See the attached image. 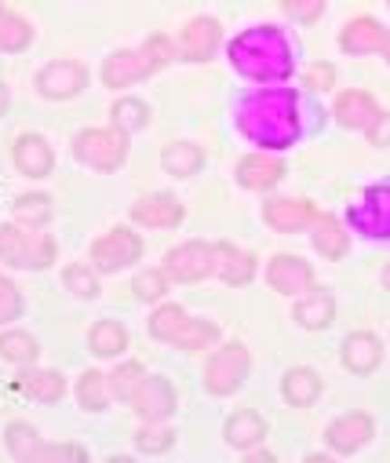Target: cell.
<instances>
[{
  "label": "cell",
  "mask_w": 390,
  "mask_h": 463,
  "mask_svg": "<svg viewBox=\"0 0 390 463\" xmlns=\"http://www.w3.org/2000/svg\"><path fill=\"white\" fill-rule=\"evenodd\" d=\"M241 132L263 150H285L300 139V91L267 88L241 106Z\"/></svg>",
  "instance_id": "cell-1"
},
{
  "label": "cell",
  "mask_w": 390,
  "mask_h": 463,
  "mask_svg": "<svg viewBox=\"0 0 390 463\" xmlns=\"http://www.w3.org/2000/svg\"><path fill=\"white\" fill-rule=\"evenodd\" d=\"M230 62L241 77L259 80V84H274L285 80L292 73V52L289 41L281 37V30L274 26H255L241 37H233L230 44Z\"/></svg>",
  "instance_id": "cell-2"
},
{
  "label": "cell",
  "mask_w": 390,
  "mask_h": 463,
  "mask_svg": "<svg viewBox=\"0 0 390 463\" xmlns=\"http://www.w3.org/2000/svg\"><path fill=\"white\" fill-rule=\"evenodd\" d=\"M55 260V241L41 230H26V222H5L0 226V263L41 270Z\"/></svg>",
  "instance_id": "cell-3"
},
{
  "label": "cell",
  "mask_w": 390,
  "mask_h": 463,
  "mask_svg": "<svg viewBox=\"0 0 390 463\" xmlns=\"http://www.w3.org/2000/svg\"><path fill=\"white\" fill-rule=\"evenodd\" d=\"M73 154H77V161H84L95 172H113L128 157V132H120V128H84L73 139Z\"/></svg>",
  "instance_id": "cell-4"
},
{
  "label": "cell",
  "mask_w": 390,
  "mask_h": 463,
  "mask_svg": "<svg viewBox=\"0 0 390 463\" xmlns=\"http://www.w3.org/2000/svg\"><path fill=\"white\" fill-rule=\"evenodd\" d=\"M248 369H252V358H248V351H244V343H226V346H219L215 358H212L208 369H205L208 391L219 394V398L233 394V391L244 383Z\"/></svg>",
  "instance_id": "cell-5"
},
{
  "label": "cell",
  "mask_w": 390,
  "mask_h": 463,
  "mask_svg": "<svg viewBox=\"0 0 390 463\" xmlns=\"http://www.w3.org/2000/svg\"><path fill=\"white\" fill-rule=\"evenodd\" d=\"M143 256V241L139 234H132L128 226H113L109 234H102L95 245H91V263L102 270V274H113L128 263H136Z\"/></svg>",
  "instance_id": "cell-6"
},
{
  "label": "cell",
  "mask_w": 390,
  "mask_h": 463,
  "mask_svg": "<svg viewBox=\"0 0 390 463\" xmlns=\"http://www.w3.org/2000/svg\"><path fill=\"white\" fill-rule=\"evenodd\" d=\"M350 222L368 238H390V186L365 190L361 204L350 208Z\"/></svg>",
  "instance_id": "cell-7"
},
{
  "label": "cell",
  "mask_w": 390,
  "mask_h": 463,
  "mask_svg": "<svg viewBox=\"0 0 390 463\" xmlns=\"http://www.w3.org/2000/svg\"><path fill=\"white\" fill-rule=\"evenodd\" d=\"M165 274H168L172 281H183V285L208 278V274H212V245H205V241H186V245L172 249L168 260H165Z\"/></svg>",
  "instance_id": "cell-8"
},
{
  "label": "cell",
  "mask_w": 390,
  "mask_h": 463,
  "mask_svg": "<svg viewBox=\"0 0 390 463\" xmlns=\"http://www.w3.org/2000/svg\"><path fill=\"white\" fill-rule=\"evenodd\" d=\"M267 281L285 296H307L314 288V270L300 256H274L267 267Z\"/></svg>",
  "instance_id": "cell-9"
},
{
  "label": "cell",
  "mask_w": 390,
  "mask_h": 463,
  "mask_svg": "<svg viewBox=\"0 0 390 463\" xmlns=\"http://www.w3.org/2000/svg\"><path fill=\"white\" fill-rule=\"evenodd\" d=\"M132 405H136V412H139L143 420L157 423V420L172 416V409H176V391H172V383H168L165 376H143L139 391L132 394Z\"/></svg>",
  "instance_id": "cell-10"
},
{
  "label": "cell",
  "mask_w": 390,
  "mask_h": 463,
  "mask_svg": "<svg viewBox=\"0 0 390 463\" xmlns=\"http://www.w3.org/2000/svg\"><path fill=\"white\" fill-rule=\"evenodd\" d=\"M84 80H88L84 66H77L70 59H59V62H52V66H44L37 73V88L48 99H70V95H77L84 88Z\"/></svg>",
  "instance_id": "cell-11"
},
{
  "label": "cell",
  "mask_w": 390,
  "mask_h": 463,
  "mask_svg": "<svg viewBox=\"0 0 390 463\" xmlns=\"http://www.w3.org/2000/svg\"><path fill=\"white\" fill-rule=\"evenodd\" d=\"M154 66L147 59V52H113L102 66V80L106 88H128V84H136L143 77H150Z\"/></svg>",
  "instance_id": "cell-12"
},
{
  "label": "cell",
  "mask_w": 390,
  "mask_h": 463,
  "mask_svg": "<svg viewBox=\"0 0 390 463\" xmlns=\"http://www.w3.org/2000/svg\"><path fill=\"white\" fill-rule=\"evenodd\" d=\"M314 215H318V208L310 201H296V197H278V201H267V208H263V219L274 230H281V234H296V230L310 226Z\"/></svg>",
  "instance_id": "cell-13"
},
{
  "label": "cell",
  "mask_w": 390,
  "mask_h": 463,
  "mask_svg": "<svg viewBox=\"0 0 390 463\" xmlns=\"http://www.w3.org/2000/svg\"><path fill=\"white\" fill-rule=\"evenodd\" d=\"M212 274L223 278L226 285H244V281H252L255 263H252V256L241 252L237 245L219 241V245H212Z\"/></svg>",
  "instance_id": "cell-14"
},
{
  "label": "cell",
  "mask_w": 390,
  "mask_h": 463,
  "mask_svg": "<svg viewBox=\"0 0 390 463\" xmlns=\"http://www.w3.org/2000/svg\"><path fill=\"white\" fill-rule=\"evenodd\" d=\"M179 44H183V59H190V62L212 59L215 55V44H219V23L215 19H205V15L201 19H190L183 26Z\"/></svg>",
  "instance_id": "cell-15"
},
{
  "label": "cell",
  "mask_w": 390,
  "mask_h": 463,
  "mask_svg": "<svg viewBox=\"0 0 390 463\" xmlns=\"http://www.w3.org/2000/svg\"><path fill=\"white\" fill-rule=\"evenodd\" d=\"M132 219L143 222V226L168 230V226H179L183 222V204L172 194H150V197H143V201L132 204Z\"/></svg>",
  "instance_id": "cell-16"
},
{
  "label": "cell",
  "mask_w": 390,
  "mask_h": 463,
  "mask_svg": "<svg viewBox=\"0 0 390 463\" xmlns=\"http://www.w3.org/2000/svg\"><path fill=\"white\" fill-rule=\"evenodd\" d=\"M376 118H379L376 99H372L368 91H361V88L343 91V95L336 99V121H339L343 128H368Z\"/></svg>",
  "instance_id": "cell-17"
},
{
  "label": "cell",
  "mask_w": 390,
  "mask_h": 463,
  "mask_svg": "<svg viewBox=\"0 0 390 463\" xmlns=\"http://www.w3.org/2000/svg\"><path fill=\"white\" fill-rule=\"evenodd\" d=\"M12 157H15L19 172L30 175V179H44L52 172V165H55V154L41 136H23L15 143V150H12Z\"/></svg>",
  "instance_id": "cell-18"
},
{
  "label": "cell",
  "mask_w": 390,
  "mask_h": 463,
  "mask_svg": "<svg viewBox=\"0 0 390 463\" xmlns=\"http://www.w3.org/2000/svg\"><path fill=\"white\" fill-rule=\"evenodd\" d=\"M328 445L336 449V452H354V449H361L368 438H372V420L365 416V412H347V416H339L332 427H328Z\"/></svg>",
  "instance_id": "cell-19"
},
{
  "label": "cell",
  "mask_w": 390,
  "mask_h": 463,
  "mask_svg": "<svg viewBox=\"0 0 390 463\" xmlns=\"http://www.w3.org/2000/svg\"><path fill=\"white\" fill-rule=\"evenodd\" d=\"M379 358H383V351H379V339H376L372 332H354V335H347V343H343V365H347L350 373L368 376V373L379 365Z\"/></svg>",
  "instance_id": "cell-20"
},
{
  "label": "cell",
  "mask_w": 390,
  "mask_h": 463,
  "mask_svg": "<svg viewBox=\"0 0 390 463\" xmlns=\"http://www.w3.org/2000/svg\"><path fill=\"white\" fill-rule=\"evenodd\" d=\"M281 175H285V165L267 157V154H252L237 165V183L248 186V190H271Z\"/></svg>",
  "instance_id": "cell-21"
},
{
  "label": "cell",
  "mask_w": 390,
  "mask_h": 463,
  "mask_svg": "<svg viewBox=\"0 0 390 463\" xmlns=\"http://www.w3.org/2000/svg\"><path fill=\"white\" fill-rule=\"evenodd\" d=\"M383 26L376 23V19H350L347 26H343V37H339V44H343V52H350V55H368V52H379L383 48Z\"/></svg>",
  "instance_id": "cell-22"
},
{
  "label": "cell",
  "mask_w": 390,
  "mask_h": 463,
  "mask_svg": "<svg viewBox=\"0 0 390 463\" xmlns=\"http://www.w3.org/2000/svg\"><path fill=\"white\" fill-rule=\"evenodd\" d=\"M314 249L325 256V260H343L350 241H347V230L339 226V219L332 215H314Z\"/></svg>",
  "instance_id": "cell-23"
},
{
  "label": "cell",
  "mask_w": 390,
  "mask_h": 463,
  "mask_svg": "<svg viewBox=\"0 0 390 463\" xmlns=\"http://www.w3.org/2000/svg\"><path fill=\"white\" fill-rule=\"evenodd\" d=\"M263 438H267V423H263V416H259V412L241 409V412L230 416V423H226V441H230L233 449H252V445H259Z\"/></svg>",
  "instance_id": "cell-24"
},
{
  "label": "cell",
  "mask_w": 390,
  "mask_h": 463,
  "mask_svg": "<svg viewBox=\"0 0 390 463\" xmlns=\"http://www.w3.org/2000/svg\"><path fill=\"white\" fill-rule=\"evenodd\" d=\"M190 314L183 310V307H161V310H154V317H150V335L154 339H161V343H183V335H186V328H190Z\"/></svg>",
  "instance_id": "cell-25"
},
{
  "label": "cell",
  "mask_w": 390,
  "mask_h": 463,
  "mask_svg": "<svg viewBox=\"0 0 390 463\" xmlns=\"http://www.w3.org/2000/svg\"><path fill=\"white\" fill-rule=\"evenodd\" d=\"M281 394L289 405H314L318 394H321V380L314 369H289L285 373V383H281Z\"/></svg>",
  "instance_id": "cell-26"
},
{
  "label": "cell",
  "mask_w": 390,
  "mask_h": 463,
  "mask_svg": "<svg viewBox=\"0 0 390 463\" xmlns=\"http://www.w3.org/2000/svg\"><path fill=\"white\" fill-rule=\"evenodd\" d=\"M161 165H165V172H168V175L186 179V175H197V172H201L205 154H201V146H197V143H172V146H165Z\"/></svg>",
  "instance_id": "cell-27"
},
{
  "label": "cell",
  "mask_w": 390,
  "mask_h": 463,
  "mask_svg": "<svg viewBox=\"0 0 390 463\" xmlns=\"http://www.w3.org/2000/svg\"><path fill=\"white\" fill-rule=\"evenodd\" d=\"M19 391L26 398H37V402H59L66 394V380L59 373H52V369H41V373H26L19 380Z\"/></svg>",
  "instance_id": "cell-28"
},
{
  "label": "cell",
  "mask_w": 390,
  "mask_h": 463,
  "mask_svg": "<svg viewBox=\"0 0 390 463\" xmlns=\"http://www.w3.org/2000/svg\"><path fill=\"white\" fill-rule=\"evenodd\" d=\"M296 321H300L303 328H325V325L332 321V296L321 292V288H310V292L303 296V303L296 307Z\"/></svg>",
  "instance_id": "cell-29"
},
{
  "label": "cell",
  "mask_w": 390,
  "mask_h": 463,
  "mask_svg": "<svg viewBox=\"0 0 390 463\" xmlns=\"http://www.w3.org/2000/svg\"><path fill=\"white\" fill-rule=\"evenodd\" d=\"M124 346H128V332H124L120 321H99V325L91 328V354L113 358V354L124 351Z\"/></svg>",
  "instance_id": "cell-30"
},
{
  "label": "cell",
  "mask_w": 390,
  "mask_h": 463,
  "mask_svg": "<svg viewBox=\"0 0 390 463\" xmlns=\"http://www.w3.org/2000/svg\"><path fill=\"white\" fill-rule=\"evenodd\" d=\"M147 118H150V109H147L143 99H120V102H113V128H120L128 136L139 132L147 125Z\"/></svg>",
  "instance_id": "cell-31"
},
{
  "label": "cell",
  "mask_w": 390,
  "mask_h": 463,
  "mask_svg": "<svg viewBox=\"0 0 390 463\" xmlns=\"http://www.w3.org/2000/svg\"><path fill=\"white\" fill-rule=\"evenodd\" d=\"M37 351H41V346H37V339L30 332H5V335H0V354H5L8 362H15V365L33 362Z\"/></svg>",
  "instance_id": "cell-32"
},
{
  "label": "cell",
  "mask_w": 390,
  "mask_h": 463,
  "mask_svg": "<svg viewBox=\"0 0 390 463\" xmlns=\"http://www.w3.org/2000/svg\"><path fill=\"white\" fill-rule=\"evenodd\" d=\"M106 383H109V394H113V398L132 402V394H136V391H139V383H143V365H139V362L117 365V369H113V376H106Z\"/></svg>",
  "instance_id": "cell-33"
},
{
  "label": "cell",
  "mask_w": 390,
  "mask_h": 463,
  "mask_svg": "<svg viewBox=\"0 0 390 463\" xmlns=\"http://www.w3.org/2000/svg\"><path fill=\"white\" fill-rule=\"evenodd\" d=\"M30 41H33V30L19 15L0 12V48H5V52H23Z\"/></svg>",
  "instance_id": "cell-34"
},
{
  "label": "cell",
  "mask_w": 390,
  "mask_h": 463,
  "mask_svg": "<svg viewBox=\"0 0 390 463\" xmlns=\"http://www.w3.org/2000/svg\"><path fill=\"white\" fill-rule=\"evenodd\" d=\"M77 398L88 412H102L106 409V376L102 373H84L77 383Z\"/></svg>",
  "instance_id": "cell-35"
},
{
  "label": "cell",
  "mask_w": 390,
  "mask_h": 463,
  "mask_svg": "<svg viewBox=\"0 0 390 463\" xmlns=\"http://www.w3.org/2000/svg\"><path fill=\"white\" fill-rule=\"evenodd\" d=\"M48 215H52V201L44 194H23L15 201V219L26 222V226H41Z\"/></svg>",
  "instance_id": "cell-36"
},
{
  "label": "cell",
  "mask_w": 390,
  "mask_h": 463,
  "mask_svg": "<svg viewBox=\"0 0 390 463\" xmlns=\"http://www.w3.org/2000/svg\"><path fill=\"white\" fill-rule=\"evenodd\" d=\"M37 445H41V434H37L30 423H12V427H8V452H12V456L33 459Z\"/></svg>",
  "instance_id": "cell-37"
},
{
  "label": "cell",
  "mask_w": 390,
  "mask_h": 463,
  "mask_svg": "<svg viewBox=\"0 0 390 463\" xmlns=\"http://www.w3.org/2000/svg\"><path fill=\"white\" fill-rule=\"evenodd\" d=\"M132 288H136V296H139L143 303H157V299L168 292V274H165V270H143Z\"/></svg>",
  "instance_id": "cell-38"
},
{
  "label": "cell",
  "mask_w": 390,
  "mask_h": 463,
  "mask_svg": "<svg viewBox=\"0 0 390 463\" xmlns=\"http://www.w3.org/2000/svg\"><path fill=\"white\" fill-rule=\"evenodd\" d=\"M215 339H219V328H215L212 321H201V317H194L179 346H186V351H205V346H212Z\"/></svg>",
  "instance_id": "cell-39"
},
{
  "label": "cell",
  "mask_w": 390,
  "mask_h": 463,
  "mask_svg": "<svg viewBox=\"0 0 390 463\" xmlns=\"http://www.w3.org/2000/svg\"><path fill=\"white\" fill-rule=\"evenodd\" d=\"M23 314V299H19V288L0 274V325H8Z\"/></svg>",
  "instance_id": "cell-40"
},
{
  "label": "cell",
  "mask_w": 390,
  "mask_h": 463,
  "mask_svg": "<svg viewBox=\"0 0 390 463\" xmlns=\"http://www.w3.org/2000/svg\"><path fill=\"white\" fill-rule=\"evenodd\" d=\"M66 288L77 292V296H95L99 292V281H95L91 267H70L66 270Z\"/></svg>",
  "instance_id": "cell-41"
},
{
  "label": "cell",
  "mask_w": 390,
  "mask_h": 463,
  "mask_svg": "<svg viewBox=\"0 0 390 463\" xmlns=\"http://www.w3.org/2000/svg\"><path fill=\"white\" fill-rule=\"evenodd\" d=\"M303 84L314 88V91H328V88L336 84V70H332L328 62H314V66L303 70Z\"/></svg>",
  "instance_id": "cell-42"
},
{
  "label": "cell",
  "mask_w": 390,
  "mask_h": 463,
  "mask_svg": "<svg viewBox=\"0 0 390 463\" xmlns=\"http://www.w3.org/2000/svg\"><path fill=\"white\" fill-rule=\"evenodd\" d=\"M136 445L143 452H165L172 445V430H165V427H143L139 438H136Z\"/></svg>",
  "instance_id": "cell-43"
},
{
  "label": "cell",
  "mask_w": 390,
  "mask_h": 463,
  "mask_svg": "<svg viewBox=\"0 0 390 463\" xmlns=\"http://www.w3.org/2000/svg\"><path fill=\"white\" fill-rule=\"evenodd\" d=\"M321 8H325V0H285V12L300 23H314L321 15Z\"/></svg>",
  "instance_id": "cell-44"
},
{
  "label": "cell",
  "mask_w": 390,
  "mask_h": 463,
  "mask_svg": "<svg viewBox=\"0 0 390 463\" xmlns=\"http://www.w3.org/2000/svg\"><path fill=\"white\" fill-rule=\"evenodd\" d=\"M143 52H147V59H150V66H154V70H161V66H165V62H172V55H176V52H172V44H168V37H161V33H157V37H150Z\"/></svg>",
  "instance_id": "cell-45"
},
{
  "label": "cell",
  "mask_w": 390,
  "mask_h": 463,
  "mask_svg": "<svg viewBox=\"0 0 390 463\" xmlns=\"http://www.w3.org/2000/svg\"><path fill=\"white\" fill-rule=\"evenodd\" d=\"M88 452L77 445H37L33 459H84Z\"/></svg>",
  "instance_id": "cell-46"
},
{
  "label": "cell",
  "mask_w": 390,
  "mask_h": 463,
  "mask_svg": "<svg viewBox=\"0 0 390 463\" xmlns=\"http://www.w3.org/2000/svg\"><path fill=\"white\" fill-rule=\"evenodd\" d=\"M365 132H368L372 146H386V143H390V113H379V118H376Z\"/></svg>",
  "instance_id": "cell-47"
},
{
  "label": "cell",
  "mask_w": 390,
  "mask_h": 463,
  "mask_svg": "<svg viewBox=\"0 0 390 463\" xmlns=\"http://www.w3.org/2000/svg\"><path fill=\"white\" fill-rule=\"evenodd\" d=\"M5 113H8V88L0 84V118H5Z\"/></svg>",
  "instance_id": "cell-48"
},
{
  "label": "cell",
  "mask_w": 390,
  "mask_h": 463,
  "mask_svg": "<svg viewBox=\"0 0 390 463\" xmlns=\"http://www.w3.org/2000/svg\"><path fill=\"white\" fill-rule=\"evenodd\" d=\"M379 52H383V55H386V62H390V33L383 37V48H379Z\"/></svg>",
  "instance_id": "cell-49"
},
{
  "label": "cell",
  "mask_w": 390,
  "mask_h": 463,
  "mask_svg": "<svg viewBox=\"0 0 390 463\" xmlns=\"http://www.w3.org/2000/svg\"><path fill=\"white\" fill-rule=\"evenodd\" d=\"M383 285H386V288H390V267H386V270H383Z\"/></svg>",
  "instance_id": "cell-50"
}]
</instances>
